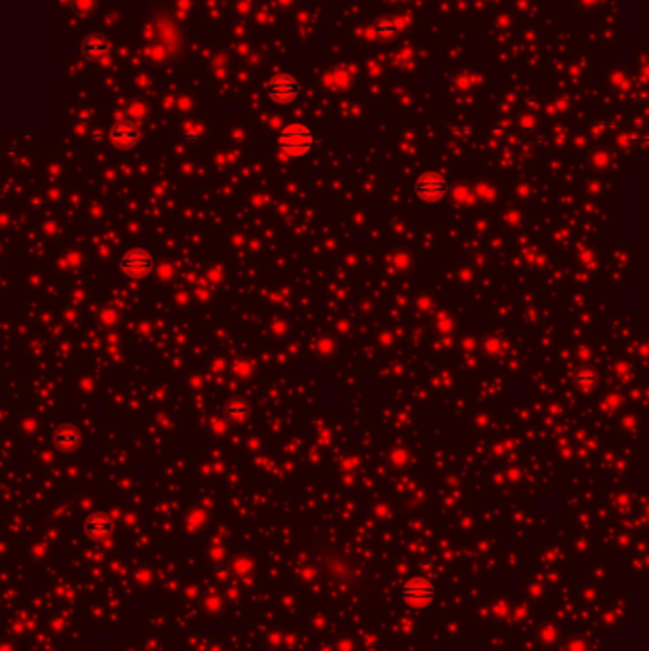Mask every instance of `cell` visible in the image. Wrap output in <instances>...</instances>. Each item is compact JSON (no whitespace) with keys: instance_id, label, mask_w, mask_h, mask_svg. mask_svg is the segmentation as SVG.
Segmentation results:
<instances>
[{"instance_id":"cell-1","label":"cell","mask_w":649,"mask_h":651,"mask_svg":"<svg viewBox=\"0 0 649 651\" xmlns=\"http://www.w3.org/2000/svg\"><path fill=\"white\" fill-rule=\"evenodd\" d=\"M276 145L284 155L294 158L307 157L308 152L316 147L315 131L308 128L307 124L294 122L282 128L276 136Z\"/></svg>"},{"instance_id":"cell-2","label":"cell","mask_w":649,"mask_h":651,"mask_svg":"<svg viewBox=\"0 0 649 651\" xmlns=\"http://www.w3.org/2000/svg\"><path fill=\"white\" fill-rule=\"evenodd\" d=\"M402 594L404 603H408L411 610H427L434 600H436L438 589L432 585V581L425 579V577H411L402 585Z\"/></svg>"},{"instance_id":"cell-3","label":"cell","mask_w":649,"mask_h":651,"mask_svg":"<svg viewBox=\"0 0 649 651\" xmlns=\"http://www.w3.org/2000/svg\"><path fill=\"white\" fill-rule=\"evenodd\" d=\"M265 94L276 105H286L299 97L301 83L292 73H276L266 80Z\"/></svg>"},{"instance_id":"cell-4","label":"cell","mask_w":649,"mask_h":651,"mask_svg":"<svg viewBox=\"0 0 649 651\" xmlns=\"http://www.w3.org/2000/svg\"><path fill=\"white\" fill-rule=\"evenodd\" d=\"M448 179L438 171H425L413 183V192L423 202H438L448 194Z\"/></svg>"},{"instance_id":"cell-5","label":"cell","mask_w":649,"mask_h":651,"mask_svg":"<svg viewBox=\"0 0 649 651\" xmlns=\"http://www.w3.org/2000/svg\"><path fill=\"white\" fill-rule=\"evenodd\" d=\"M155 269V257L143 248H130L120 257V271L130 278H145Z\"/></svg>"},{"instance_id":"cell-6","label":"cell","mask_w":649,"mask_h":651,"mask_svg":"<svg viewBox=\"0 0 649 651\" xmlns=\"http://www.w3.org/2000/svg\"><path fill=\"white\" fill-rule=\"evenodd\" d=\"M110 143L115 145L117 149L122 151H130L139 143V128L137 124H134L128 118H118L113 122L109 130Z\"/></svg>"},{"instance_id":"cell-7","label":"cell","mask_w":649,"mask_h":651,"mask_svg":"<svg viewBox=\"0 0 649 651\" xmlns=\"http://www.w3.org/2000/svg\"><path fill=\"white\" fill-rule=\"evenodd\" d=\"M84 535L88 537L90 541H105L113 535L115 524L110 520L109 514L105 513H92L84 520Z\"/></svg>"},{"instance_id":"cell-8","label":"cell","mask_w":649,"mask_h":651,"mask_svg":"<svg viewBox=\"0 0 649 651\" xmlns=\"http://www.w3.org/2000/svg\"><path fill=\"white\" fill-rule=\"evenodd\" d=\"M109 38L101 33L88 34L83 41V44H80V52H83V55L90 63H99L101 59H105L107 54H109Z\"/></svg>"},{"instance_id":"cell-9","label":"cell","mask_w":649,"mask_h":651,"mask_svg":"<svg viewBox=\"0 0 649 651\" xmlns=\"http://www.w3.org/2000/svg\"><path fill=\"white\" fill-rule=\"evenodd\" d=\"M54 445L62 452H73L80 445V434L73 427H59L54 432Z\"/></svg>"},{"instance_id":"cell-10","label":"cell","mask_w":649,"mask_h":651,"mask_svg":"<svg viewBox=\"0 0 649 651\" xmlns=\"http://www.w3.org/2000/svg\"><path fill=\"white\" fill-rule=\"evenodd\" d=\"M223 415L227 421L231 423H244L250 417V406L244 400H231L229 404L223 408Z\"/></svg>"},{"instance_id":"cell-11","label":"cell","mask_w":649,"mask_h":651,"mask_svg":"<svg viewBox=\"0 0 649 651\" xmlns=\"http://www.w3.org/2000/svg\"><path fill=\"white\" fill-rule=\"evenodd\" d=\"M150 115V107L149 103L143 101V99H131L128 105H126V117L128 120H131L134 124L137 122H145Z\"/></svg>"},{"instance_id":"cell-12","label":"cell","mask_w":649,"mask_h":651,"mask_svg":"<svg viewBox=\"0 0 649 651\" xmlns=\"http://www.w3.org/2000/svg\"><path fill=\"white\" fill-rule=\"evenodd\" d=\"M71 8L76 15H90L96 10V0H71Z\"/></svg>"},{"instance_id":"cell-13","label":"cell","mask_w":649,"mask_h":651,"mask_svg":"<svg viewBox=\"0 0 649 651\" xmlns=\"http://www.w3.org/2000/svg\"><path fill=\"white\" fill-rule=\"evenodd\" d=\"M62 4H71V0H59Z\"/></svg>"}]
</instances>
